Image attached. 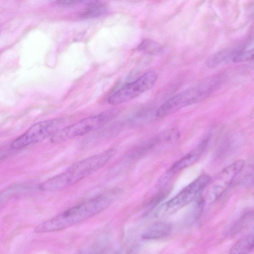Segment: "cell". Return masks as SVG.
<instances>
[{
  "mask_svg": "<svg viewBox=\"0 0 254 254\" xmlns=\"http://www.w3.org/2000/svg\"><path fill=\"white\" fill-rule=\"evenodd\" d=\"M121 194L113 190L72 207L54 217L38 225L36 233H45L66 229L99 213L110 206Z\"/></svg>",
  "mask_w": 254,
  "mask_h": 254,
  "instance_id": "6da1fadb",
  "label": "cell"
},
{
  "mask_svg": "<svg viewBox=\"0 0 254 254\" xmlns=\"http://www.w3.org/2000/svg\"><path fill=\"white\" fill-rule=\"evenodd\" d=\"M116 150L110 149L78 161L62 173L49 179L39 186L43 191H56L64 189L86 178L109 162Z\"/></svg>",
  "mask_w": 254,
  "mask_h": 254,
  "instance_id": "7a4b0ae2",
  "label": "cell"
},
{
  "mask_svg": "<svg viewBox=\"0 0 254 254\" xmlns=\"http://www.w3.org/2000/svg\"><path fill=\"white\" fill-rule=\"evenodd\" d=\"M219 76L206 79L198 85L178 93L163 103L155 112L158 118H163L187 106L199 102L209 96L219 86Z\"/></svg>",
  "mask_w": 254,
  "mask_h": 254,
  "instance_id": "3957f363",
  "label": "cell"
},
{
  "mask_svg": "<svg viewBox=\"0 0 254 254\" xmlns=\"http://www.w3.org/2000/svg\"><path fill=\"white\" fill-rule=\"evenodd\" d=\"M117 108L106 110L100 114L82 119L63 128L52 135V141L59 143L83 135L98 129L115 118L119 114Z\"/></svg>",
  "mask_w": 254,
  "mask_h": 254,
  "instance_id": "277c9868",
  "label": "cell"
},
{
  "mask_svg": "<svg viewBox=\"0 0 254 254\" xmlns=\"http://www.w3.org/2000/svg\"><path fill=\"white\" fill-rule=\"evenodd\" d=\"M210 180V177L206 174L200 175L174 197L162 204L157 209L155 216L157 217L169 216L188 204L205 189Z\"/></svg>",
  "mask_w": 254,
  "mask_h": 254,
  "instance_id": "5b68a950",
  "label": "cell"
},
{
  "mask_svg": "<svg viewBox=\"0 0 254 254\" xmlns=\"http://www.w3.org/2000/svg\"><path fill=\"white\" fill-rule=\"evenodd\" d=\"M63 118H56L38 122L31 126L24 133L15 139L11 146L15 149L41 141L63 128Z\"/></svg>",
  "mask_w": 254,
  "mask_h": 254,
  "instance_id": "8992f818",
  "label": "cell"
},
{
  "mask_svg": "<svg viewBox=\"0 0 254 254\" xmlns=\"http://www.w3.org/2000/svg\"><path fill=\"white\" fill-rule=\"evenodd\" d=\"M157 78L155 72H146L111 95L109 97L108 102L111 105H118L130 101L152 88Z\"/></svg>",
  "mask_w": 254,
  "mask_h": 254,
  "instance_id": "52a82bcc",
  "label": "cell"
},
{
  "mask_svg": "<svg viewBox=\"0 0 254 254\" xmlns=\"http://www.w3.org/2000/svg\"><path fill=\"white\" fill-rule=\"evenodd\" d=\"M245 164L243 160H239L221 171L211 181L210 180L206 186V200L212 202L220 198L243 169Z\"/></svg>",
  "mask_w": 254,
  "mask_h": 254,
  "instance_id": "ba28073f",
  "label": "cell"
},
{
  "mask_svg": "<svg viewBox=\"0 0 254 254\" xmlns=\"http://www.w3.org/2000/svg\"><path fill=\"white\" fill-rule=\"evenodd\" d=\"M208 141L207 138L202 140L194 149L176 162L164 175L171 179L176 173L194 164L200 157Z\"/></svg>",
  "mask_w": 254,
  "mask_h": 254,
  "instance_id": "9c48e42d",
  "label": "cell"
},
{
  "mask_svg": "<svg viewBox=\"0 0 254 254\" xmlns=\"http://www.w3.org/2000/svg\"><path fill=\"white\" fill-rule=\"evenodd\" d=\"M172 226L170 223L159 221L149 226L143 232L142 238L145 239H158L167 236L171 232Z\"/></svg>",
  "mask_w": 254,
  "mask_h": 254,
  "instance_id": "30bf717a",
  "label": "cell"
},
{
  "mask_svg": "<svg viewBox=\"0 0 254 254\" xmlns=\"http://www.w3.org/2000/svg\"><path fill=\"white\" fill-rule=\"evenodd\" d=\"M254 237L253 234L245 236L236 242L230 249L229 253L244 254L251 253L254 250Z\"/></svg>",
  "mask_w": 254,
  "mask_h": 254,
  "instance_id": "8fae6325",
  "label": "cell"
},
{
  "mask_svg": "<svg viewBox=\"0 0 254 254\" xmlns=\"http://www.w3.org/2000/svg\"><path fill=\"white\" fill-rule=\"evenodd\" d=\"M239 50L227 49L223 50L211 57L207 61L209 66H215L228 62L232 59Z\"/></svg>",
  "mask_w": 254,
  "mask_h": 254,
  "instance_id": "7c38bea8",
  "label": "cell"
},
{
  "mask_svg": "<svg viewBox=\"0 0 254 254\" xmlns=\"http://www.w3.org/2000/svg\"><path fill=\"white\" fill-rule=\"evenodd\" d=\"M106 6L98 1H94L83 11L81 17L83 19H90L100 16L107 11Z\"/></svg>",
  "mask_w": 254,
  "mask_h": 254,
  "instance_id": "4fadbf2b",
  "label": "cell"
},
{
  "mask_svg": "<svg viewBox=\"0 0 254 254\" xmlns=\"http://www.w3.org/2000/svg\"><path fill=\"white\" fill-rule=\"evenodd\" d=\"M138 49L148 54L155 55L161 51V47L153 40L144 39L139 45Z\"/></svg>",
  "mask_w": 254,
  "mask_h": 254,
  "instance_id": "5bb4252c",
  "label": "cell"
},
{
  "mask_svg": "<svg viewBox=\"0 0 254 254\" xmlns=\"http://www.w3.org/2000/svg\"><path fill=\"white\" fill-rule=\"evenodd\" d=\"M242 48L233 57L232 61L235 63H241L248 62L254 59V49H246Z\"/></svg>",
  "mask_w": 254,
  "mask_h": 254,
  "instance_id": "9a60e30c",
  "label": "cell"
},
{
  "mask_svg": "<svg viewBox=\"0 0 254 254\" xmlns=\"http://www.w3.org/2000/svg\"><path fill=\"white\" fill-rule=\"evenodd\" d=\"M245 215L243 216L236 223L235 225L232 228V231L237 232L241 230L243 227V226L246 224V222H248L249 218L253 217V213H246Z\"/></svg>",
  "mask_w": 254,
  "mask_h": 254,
  "instance_id": "2e32d148",
  "label": "cell"
},
{
  "mask_svg": "<svg viewBox=\"0 0 254 254\" xmlns=\"http://www.w3.org/2000/svg\"><path fill=\"white\" fill-rule=\"evenodd\" d=\"M82 0H57V2L61 5H69L77 3Z\"/></svg>",
  "mask_w": 254,
  "mask_h": 254,
  "instance_id": "e0dca14e",
  "label": "cell"
}]
</instances>
